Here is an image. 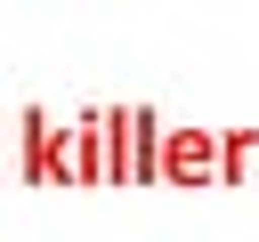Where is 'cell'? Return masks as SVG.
<instances>
[{
	"mask_svg": "<svg viewBox=\"0 0 259 242\" xmlns=\"http://www.w3.org/2000/svg\"><path fill=\"white\" fill-rule=\"evenodd\" d=\"M162 177H227V145L210 129H162Z\"/></svg>",
	"mask_w": 259,
	"mask_h": 242,
	"instance_id": "cell-1",
	"label": "cell"
}]
</instances>
